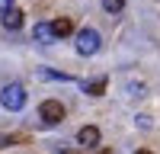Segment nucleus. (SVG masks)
Segmentation results:
<instances>
[{"mask_svg":"<svg viewBox=\"0 0 160 154\" xmlns=\"http://www.w3.org/2000/svg\"><path fill=\"white\" fill-rule=\"evenodd\" d=\"M138 128H151V116H138Z\"/></svg>","mask_w":160,"mask_h":154,"instance_id":"nucleus-11","label":"nucleus"},{"mask_svg":"<svg viewBox=\"0 0 160 154\" xmlns=\"http://www.w3.org/2000/svg\"><path fill=\"white\" fill-rule=\"evenodd\" d=\"M102 7L109 10V13H118V10L125 7V0H102Z\"/></svg>","mask_w":160,"mask_h":154,"instance_id":"nucleus-10","label":"nucleus"},{"mask_svg":"<svg viewBox=\"0 0 160 154\" xmlns=\"http://www.w3.org/2000/svg\"><path fill=\"white\" fill-rule=\"evenodd\" d=\"M144 93H148V87H144V84H138V80L128 84V96H144Z\"/></svg>","mask_w":160,"mask_h":154,"instance_id":"nucleus-9","label":"nucleus"},{"mask_svg":"<svg viewBox=\"0 0 160 154\" xmlns=\"http://www.w3.org/2000/svg\"><path fill=\"white\" fill-rule=\"evenodd\" d=\"M102 90H106V77H96V80L83 84V93H90V96H102Z\"/></svg>","mask_w":160,"mask_h":154,"instance_id":"nucleus-8","label":"nucleus"},{"mask_svg":"<svg viewBox=\"0 0 160 154\" xmlns=\"http://www.w3.org/2000/svg\"><path fill=\"white\" fill-rule=\"evenodd\" d=\"M32 35H35V42H51V38H55V32H51V23H38L35 29H32Z\"/></svg>","mask_w":160,"mask_h":154,"instance_id":"nucleus-6","label":"nucleus"},{"mask_svg":"<svg viewBox=\"0 0 160 154\" xmlns=\"http://www.w3.org/2000/svg\"><path fill=\"white\" fill-rule=\"evenodd\" d=\"M19 26H22V13L19 10H10V13H3V29H19Z\"/></svg>","mask_w":160,"mask_h":154,"instance_id":"nucleus-7","label":"nucleus"},{"mask_svg":"<svg viewBox=\"0 0 160 154\" xmlns=\"http://www.w3.org/2000/svg\"><path fill=\"white\" fill-rule=\"evenodd\" d=\"M13 10V0H0V13H10Z\"/></svg>","mask_w":160,"mask_h":154,"instance_id":"nucleus-12","label":"nucleus"},{"mask_svg":"<svg viewBox=\"0 0 160 154\" xmlns=\"http://www.w3.org/2000/svg\"><path fill=\"white\" fill-rule=\"evenodd\" d=\"M135 154H151V151H148V148H141V151H135Z\"/></svg>","mask_w":160,"mask_h":154,"instance_id":"nucleus-14","label":"nucleus"},{"mask_svg":"<svg viewBox=\"0 0 160 154\" xmlns=\"http://www.w3.org/2000/svg\"><path fill=\"white\" fill-rule=\"evenodd\" d=\"M51 32H55V38H64V35H71L74 32V23L64 16V19H55L51 23Z\"/></svg>","mask_w":160,"mask_h":154,"instance_id":"nucleus-5","label":"nucleus"},{"mask_svg":"<svg viewBox=\"0 0 160 154\" xmlns=\"http://www.w3.org/2000/svg\"><path fill=\"white\" fill-rule=\"evenodd\" d=\"M96 154H112V151H109V148H102V151H96Z\"/></svg>","mask_w":160,"mask_h":154,"instance_id":"nucleus-15","label":"nucleus"},{"mask_svg":"<svg viewBox=\"0 0 160 154\" xmlns=\"http://www.w3.org/2000/svg\"><path fill=\"white\" fill-rule=\"evenodd\" d=\"M0 106L10 109V112H19L26 106V90H22V84H7L3 90H0Z\"/></svg>","mask_w":160,"mask_h":154,"instance_id":"nucleus-1","label":"nucleus"},{"mask_svg":"<svg viewBox=\"0 0 160 154\" xmlns=\"http://www.w3.org/2000/svg\"><path fill=\"white\" fill-rule=\"evenodd\" d=\"M38 119H42L45 125H58L64 119V106H61L58 100H45L42 106H38Z\"/></svg>","mask_w":160,"mask_h":154,"instance_id":"nucleus-3","label":"nucleus"},{"mask_svg":"<svg viewBox=\"0 0 160 154\" xmlns=\"http://www.w3.org/2000/svg\"><path fill=\"white\" fill-rule=\"evenodd\" d=\"M58 154H74V151H68V148H58Z\"/></svg>","mask_w":160,"mask_h":154,"instance_id":"nucleus-13","label":"nucleus"},{"mask_svg":"<svg viewBox=\"0 0 160 154\" xmlns=\"http://www.w3.org/2000/svg\"><path fill=\"white\" fill-rule=\"evenodd\" d=\"M77 51H80V55H96V51H99V32L96 29H90V26H87V29H80L77 32Z\"/></svg>","mask_w":160,"mask_h":154,"instance_id":"nucleus-2","label":"nucleus"},{"mask_svg":"<svg viewBox=\"0 0 160 154\" xmlns=\"http://www.w3.org/2000/svg\"><path fill=\"white\" fill-rule=\"evenodd\" d=\"M99 128L96 125H83V128H80V132H77V141H80V145H83V148H96L99 145Z\"/></svg>","mask_w":160,"mask_h":154,"instance_id":"nucleus-4","label":"nucleus"}]
</instances>
